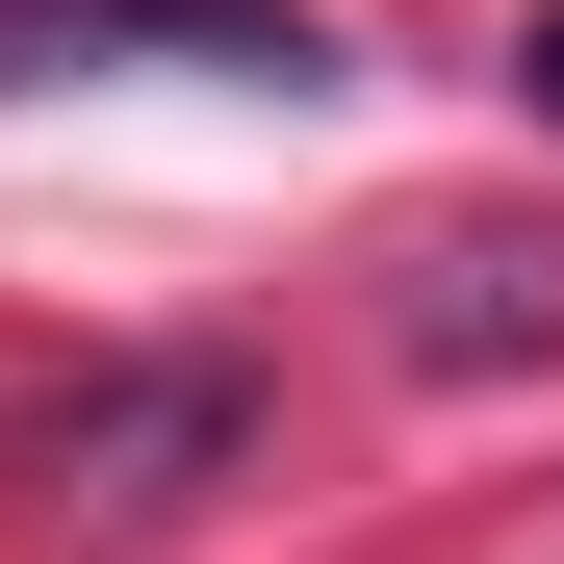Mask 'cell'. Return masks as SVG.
<instances>
[{
    "label": "cell",
    "mask_w": 564,
    "mask_h": 564,
    "mask_svg": "<svg viewBox=\"0 0 564 564\" xmlns=\"http://www.w3.org/2000/svg\"><path fill=\"white\" fill-rule=\"evenodd\" d=\"M411 359H564V231H436L411 257Z\"/></svg>",
    "instance_id": "3"
},
{
    "label": "cell",
    "mask_w": 564,
    "mask_h": 564,
    "mask_svg": "<svg viewBox=\"0 0 564 564\" xmlns=\"http://www.w3.org/2000/svg\"><path fill=\"white\" fill-rule=\"evenodd\" d=\"M104 52H180V77H282V104L334 77V26H308V0H0V104H26V77H104Z\"/></svg>",
    "instance_id": "2"
},
{
    "label": "cell",
    "mask_w": 564,
    "mask_h": 564,
    "mask_svg": "<svg viewBox=\"0 0 564 564\" xmlns=\"http://www.w3.org/2000/svg\"><path fill=\"white\" fill-rule=\"evenodd\" d=\"M513 104H539V129H564V0H539V52H513Z\"/></svg>",
    "instance_id": "4"
},
{
    "label": "cell",
    "mask_w": 564,
    "mask_h": 564,
    "mask_svg": "<svg viewBox=\"0 0 564 564\" xmlns=\"http://www.w3.org/2000/svg\"><path fill=\"white\" fill-rule=\"evenodd\" d=\"M231 462H257V359H104V386H52V436H26V488L129 539V513H206Z\"/></svg>",
    "instance_id": "1"
}]
</instances>
